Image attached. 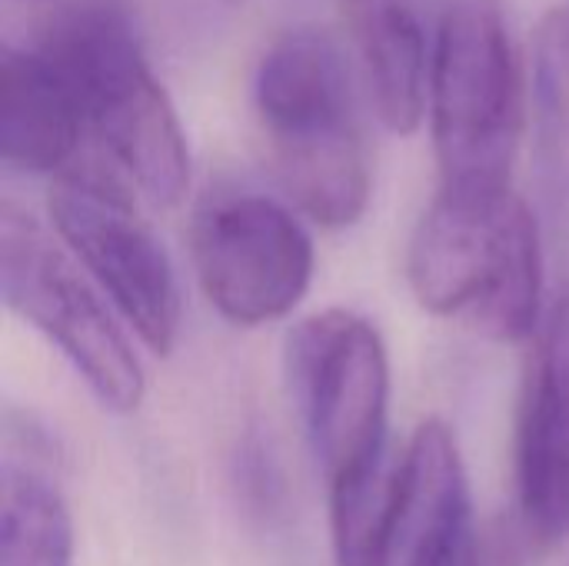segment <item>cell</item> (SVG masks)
<instances>
[{
	"instance_id": "cell-16",
	"label": "cell",
	"mask_w": 569,
	"mask_h": 566,
	"mask_svg": "<svg viewBox=\"0 0 569 566\" xmlns=\"http://www.w3.org/2000/svg\"><path fill=\"white\" fill-rule=\"evenodd\" d=\"M483 566H523L520 540L513 530H497L490 544H483Z\"/></svg>"
},
{
	"instance_id": "cell-6",
	"label": "cell",
	"mask_w": 569,
	"mask_h": 566,
	"mask_svg": "<svg viewBox=\"0 0 569 566\" xmlns=\"http://www.w3.org/2000/svg\"><path fill=\"white\" fill-rule=\"evenodd\" d=\"M283 377L327 487L393 444L387 430L390 354L373 320L343 307L300 320L287 334Z\"/></svg>"
},
{
	"instance_id": "cell-13",
	"label": "cell",
	"mask_w": 569,
	"mask_h": 566,
	"mask_svg": "<svg viewBox=\"0 0 569 566\" xmlns=\"http://www.w3.org/2000/svg\"><path fill=\"white\" fill-rule=\"evenodd\" d=\"M0 467V566H73V514L47 470V444L7 427Z\"/></svg>"
},
{
	"instance_id": "cell-10",
	"label": "cell",
	"mask_w": 569,
	"mask_h": 566,
	"mask_svg": "<svg viewBox=\"0 0 569 566\" xmlns=\"http://www.w3.org/2000/svg\"><path fill=\"white\" fill-rule=\"evenodd\" d=\"M87 133L80 103L40 47H3L0 57V153L20 173H63Z\"/></svg>"
},
{
	"instance_id": "cell-14",
	"label": "cell",
	"mask_w": 569,
	"mask_h": 566,
	"mask_svg": "<svg viewBox=\"0 0 569 566\" xmlns=\"http://www.w3.org/2000/svg\"><path fill=\"white\" fill-rule=\"evenodd\" d=\"M333 566H393L410 514V457L390 444L373 464L327 487Z\"/></svg>"
},
{
	"instance_id": "cell-3",
	"label": "cell",
	"mask_w": 569,
	"mask_h": 566,
	"mask_svg": "<svg viewBox=\"0 0 569 566\" xmlns=\"http://www.w3.org/2000/svg\"><path fill=\"white\" fill-rule=\"evenodd\" d=\"M67 77L87 133L153 207H173L190 187L180 117L150 70L140 37L113 0H77L37 43Z\"/></svg>"
},
{
	"instance_id": "cell-2",
	"label": "cell",
	"mask_w": 569,
	"mask_h": 566,
	"mask_svg": "<svg viewBox=\"0 0 569 566\" xmlns=\"http://www.w3.org/2000/svg\"><path fill=\"white\" fill-rule=\"evenodd\" d=\"M253 107L270 167L293 207L320 227H353L370 203L373 163L350 63L330 33H280L260 57Z\"/></svg>"
},
{
	"instance_id": "cell-11",
	"label": "cell",
	"mask_w": 569,
	"mask_h": 566,
	"mask_svg": "<svg viewBox=\"0 0 569 566\" xmlns=\"http://www.w3.org/2000/svg\"><path fill=\"white\" fill-rule=\"evenodd\" d=\"M410 514L403 566H483L473 497L447 424L427 420L407 444Z\"/></svg>"
},
{
	"instance_id": "cell-9",
	"label": "cell",
	"mask_w": 569,
	"mask_h": 566,
	"mask_svg": "<svg viewBox=\"0 0 569 566\" xmlns=\"http://www.w3.org/2000/svg\"><path fill=\"white\" fill-rule=\"evenodd\" d=\"M513 457L520 534L553 550L569 540V287L533 337Z\"/></svg>"
},
{
	"instance_id": "cell-12",
	"label": "cell",
	"mask_w": 569,
	"mask_h": 566,
	"mask_svg": "<svg viewBox=\"0 0 569 566\" xmlns=\"http://www.w3.org/2000/svg\"><path fill=\"white\" fill-rule=\"evenodd\" d=\"M363 90L393 133H413L430 107V60L410 0H347Z\"/></svg>"
},
{
	"instance_id": "cell-15",
	"label": "cell",
	"mask_w": 569,
	"mask_h": 566,
	"mask_svg": "<svg viewBox=\"0 0 569 566\" xmlns=\"http://www.w3.org/2000/svg\"><path fill=\"white\" fill-rule=\"evenodd\" d=\"M233 490L237 500L247 507V514L267 520L273 514H280L283 507V474L280 464L273 457V450L257 437L247 434L237 447L233 457Z\"/></svg>"
},
{
	"instance_id": "cell-4",
	"label": "cell",
	"mask_w": 569,
	"mask_h": 566,
	"mask_svg": "<svg viewBox=\"0 0 569 566\" xmlns=\"http://www.w3.org/2000/svg\"><path fill=\"white\" fill-rule=\"evenodd\" d=\"M430 53L443 183H510L527 130V80L500 0H450Z\"/></svg>"
},
{
	"instance_id": "cell-5",
	"label": "cell",
	"mask_w": 569,
	"mask_h": 566,
	"mask_svg": "<svg viewBox=\"0 0 569 566\" xmlns=\"http://www.w3.org/2000/svg\"><path fill=\"white\" fill-rule=\"evenodd\" d=\"M80 270L83 267L67 247H60L30 214L3 200V304L60 350L103 410L123 417L143 404V364L127 330L117 324L110 300Z\"/></svg>"
},
{
	"instance_id": "cell-7",
	"label": "cell",
	"mask_w": 569,
	"mask_h": 566,
	"mask_svg": "<svg viewBox=\"0 0 569 566\" xmlns=\"http://www.w3.org/2000/svg\"><path fill=\"white\" fill-rule=\"evenodd\" d=\"M50 220L137 340L167 357L180 337V284L130 190L93 163H73L50 183Z\"/></svg>"
},
{
	"instance_id": "cell-1",
	"label": "cell",
	"mask_w": 569,
	"mask_h": 566,
	"mask_svg": "<svg viewBox=\"0 0 569 566\" xmlns=\"http://www.w3.org/2000/svg\"><path fill=\"white\" fill-rule=\"evenodd\" d=\"M407 280L417 304L493 344L537 337L543 307V237L513 183H440L423 210Z\"/></svg>"
},
{
	"instance_id": "cell-8",
	"label": "cell",
	"mask_w": 569,
	"mask_h": 566,
	"mask_svg": "<svg viewBox=\"0 0 569 566\" xmlns=\"http://www.w3.org/2000/svg\"><path fill=\"white\" fill-rule=\"evenodd\" d=\"M190 254L207 304L233 327H263L293 314L317 270L303 220L247 187H220L200 200Z\"/></svg>"
}]
</instances>
